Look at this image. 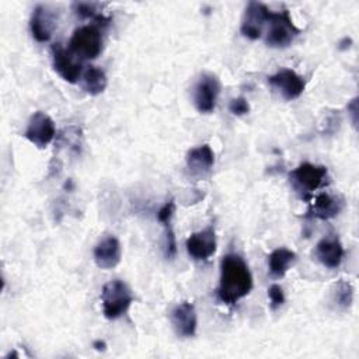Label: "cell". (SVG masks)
<instances>
[{
  "label": "cell",
  "mask_w": 359,
  "mask_h": 359,
  "mask_svg": "<svg viewBox=\"0 0 359 359\" xmlns=\"http://www.w3.org/2000/svg\"><path fill=\"white\" fill-rule=\"evenodd\" d=\"M252 289V275L244 258L238 254H226L220 262L217 297L226 304H236Z\"/></svg>",
  "instance_id": "1"
},
{
  "label": "cell",
  "mask_w": 359,
  "mask_h": 359,
  "mask_svg": "<svg viewBox=\"0 0 359 359\" xmlns=\"http://www.w3.org/2000/svg\"><path fill=\"white\" fill-rule=\"evenodd\" d=\"M133 302V293L130 287L121 279H112L102 286L101 303L104 317L108 320H116L123 316Z\"/></svg>",
  "instance_id": "2"
},
{
  "label": "cell",
  "mask_w": 359,
  "mask_h": 359,
  "mask_svg": "<svg viewBox=\"0 0 359 359\" xmlns=\"http://www.w3.org/2000/svg\"><path fill=\"white\" fill-rule=\"evenodd\" d=\"M289 182L302 199H309L314 191L327 182V167L302 163L289 172Z\"/></svg>",
  "instance_id": "3"
},
{
  "label": "cell",
  "mask_w": 359,
  "mask_h": 359,
  "mask_svg": "<svg viewBox=\"0 0 359 359\" xmlns=\"http://www.w3.org/2000/svg\"><path fill=\"white\" fill-rule=\"evenodd\" d=\"M300 29L293 24L289 10L271 11L265 43L271 48H286L297 36Z\"/></svg>",
  "instance_id": "4"
},
{
  "label": "cell",
  "mask_w": 359,
  "mask_h": 359,
  "mask_svg": "<svg viewBox=\"0 0 359 359\" xmlns=\"http://www.w3.org/2000/svg\"><path fill=\"white\" fill-rule=\"evenodd\" d=\"M102 49V35L97 25L76 28L69 41V50L81 59H95Z\"/></svg>",
  "instance_id": "5"
},
{
  "label": "cell",
  "mask_w": 359,
  "mask_h": 359,
  "mask_svg": "<svg viewBox=\"0 0 359 359\" xmlns=\"http://www.w3.org/2000/svg\"><path fill=\"white\" fill-rule=\"evenodd\" d=\"M220 94L219 79L212 73H203L196 80L192 91L195 108L201 114H209L215 109L217 97Z\"/></svg>",
  "instance_id": "6"
},
{
  "label": "cell",
  "mask_w": 359,
  "mask_h": 359,
  "mask_svg": "<svg viewBox=\"0 0 359 359\" xmlns=\"http://www.w3.org/2000/svg\"><path fill=\"white\" fill-rule=\"evenodd\" d=\"M55 135L56 129L53 119L42 111H36L31 115L24 132L25 139L41 149L46 147L53 140Z\"/></svg>",
  "instance_id": "7"
},
{
  "label": "cell",
  "mask_w": 359,
  "mask_h": 359,
  "mask_svg": "<svg viewBox=\"0 0 359 359\" xmlns=\"http://www.w3.org/2000/svg\"><path fill=\"white\" fill-rule=\"evenodd\" d=\"M271 10L259 3V1H250L245 7L240 31L248 39H259L262 36L264 28L269 21Z\"/></svg>",
  "instance_id": "8"
},
{
  "label": "cell",
  "mask_w": 359,
  "mask_h": 359,
  "mask_svg": "<svg viewBox=\"0 0 359 359\" xmlns=\"http://www.w3.org/2000/svg\"><path fill=\"white\" fill-rule=\"evenodd\" d=\"M269 86L282 95V98L292 101L304 91L306 81L292 69H280L275 74L268 77Z\"/></svg>",
  "instance_id": "9"
},
{
  "label": "cell",
  "mask_w": 359,
  "mask_h": 359,
  "mask_svg": "<svg viewBox=\"0 0 359 359\" xmlns=\"http://www.w3.org/2000/svg\"><path fill=\"white\" fill-rule=\"evenodd\" d=\"M52 65L57 74L67 83L73 84L81 79V63L74 59L73 53L69 49L60 46V43H55L52 46Z\"/></svg>",
  "instance_id": "10"
},
{
  "label": "cell",
  "mask_w": 359,
  "mask_h": 359,
  "mask_svg": "<svg viewBox=\"0 0 359 359\" xmlns=\"http://www.w3.org/2000/svg\"><path fill=\"white\" fill-rule=\"evenodd\" d=\"M170 321L178 337L181 338L194 337L198 325L195 306L189 302H182L177 304L170 313Z\"/></svg>",
  "instance_id": "11"
},
{
  "label": "cell",
  "mask_w": 359,
  "mask_h": 359,
  "mask_svg": "<svg viewBox=\"0 0 359 359\" xmlns=\"http://www.w3.org/2000/svg\"><path fill=\"white\" fill-rule=\"evenodd\" d=\"M56 27V15L55 11L48 6L38 4L31 14L29 18V31L35 41L48 42Z\"/></svg>",
  "instance_id": "12"
},
{
  "label": "cell",
  "mask_w": 359,
  "mask_h": 359,
  "mask_svg": "<svg viewBox=\"0 0 359 359\" xmlns=\"http://www.w3.org/2000/svg\"><path fill=\"white\" fill-rule=\"evenodd\" d=\"M216 245L217 243L213 227L192 233L185 243L188 254L196 261H205L210 258L216 251Z\"/></svg>",
  "instance_id": "13"
},
{
  "label": "cell",
  "mask_w": 359,
  "mask_h": 359,
  "mask_svg": "<svg viewBox=\"0 0 359 359\" xmlns=\"http://www.w3.org/2000/svg\"><path fill=\"white\" fill-rule=\"evenodd\" d=\"M94 261L101 269L115 268L121 262L122 248L121 243L115 236H107L97 243L93 251Z\"/></svg>",
  "instance_id": "14"
},
{
  "label": "cell",
  "mask_w": 359,
  "mask_h": 359,
  "mask_svg": "<svg viewBox=\"0 0 359 359\" xmlns=\"http://www.w3.org/2000/svg\"><path fill=\"white\" fill-rule=\"evenodd\" d=\"M344 208H345V198L342 195L321 192L314 196L310 212L317 219L330 220L338 216Z\"/></svg>",
  "instance_id": "15"
},
{
  "label": "cell",
  "mask_w": 359,
  "mask_h": 359,
  "mask_svg": "<svg viewBox=\"0 0 359 359\" xmlns=\"http://www.w3.org/2000/svg\"><path fill=\"white\" fill-rule=\"evenodd\" d=\"M187 167L195 177H206L215 164V153L209 144L192 147L187 153Z\"/></svg>",
  "instance_id": "16"
},
{
  "label": "cell",
  "mask_w": 359,
  "mask_h": 359,
  "mask_svg": "<svg viewBox=\"0 0 359 359\" xmlns=\"http://www.w3.org/2000/svg\"><path fill=\"white\" fill-rule=\"evenodd\" d=\"M344 247L338 237H324L316 245L317 259L327 268H338L344 258Z\"/></svg>",
  "instance_id": "17"
},
{
  "label": "cell",
  "mask_w": 359,
  "mask_h": 359,
  "mask_svg": "<svg viewBox=\"0 0 359 359\" xmlns=\"http://www.w3.org/2000/svg\"><path fill=\"white\" fill-rule=\"evenodd\" d=\"M296 259H297L296 252L289 248L280 247L273 250L268 257V268H269L271 276L283 278L289 271V268L294 265Z\"/></svg>",
  "instance_id": "18"
},
{
  "label": "cell",
  "mask_w": 359,
  "mask_h": 359,
  "mask_svg": "<svg viewBox=\"0 0 359 359\" xmlns=\"http://www.w3.org/2000/svg\"><path fill=\"white\" fill-rule=\"evenodd\" d=\"M108 79L102 69L88 66L81 74V88L90 95H98L107 88Z\"/></svg>",
  "instance_id": "19"
},
{
  "label": "cell",
  "mask_w": 359,
  "mask_h": 359,
  "mask_svg": "<svg viewBox=\"0 0 359 359\" xmlns=\"http://www.w3.org/2000/svg\"><path fill=\"white\" fill-rule=\"evenodd\" d=\"M332 303L341 310H346L353 302V286L349 280H338L332 287Z\"/></svg>",
  "instance_id": "20"
},
{
  "label": "cell",
  "mask_w": 359,
  "mask_h": 359,
  "mask_svg": "<svg viewBox=\"0 0 359 359\" xmlns=\"http://www.w3.org/2000/svg\"><path fill=\"white\" fill-rule=\"evenodd\" d=\"M72 8L74 14L80 18H95L98 21H104L105 24L109 21V18H105L102 15H97V4L90 1H74L72 4Z\"/></svg>",
  "instance_id": "21"
},
{
  "label": "cell",
  "mask_w": 359,
  "mask_h": 359,
  "mask_svg": "<svg viewBox=\"0 0 359 359\" xmlns=\"http://www.w3.org/2000/svg\"><path fill=\"white\" fill-rule=\"evenodd\" d=\"M268 297H269V302H271V309L272 310H276L278 307H280L283 303H285V293H283V289L276 285V283H272L269 287H268Z\"/></svg>",
  "instance_id": "22"
},
{
  "label": "cell",
  "mask_w": 359,
  "mask_h": 359,
  "mask_svg": "<svg viewBox=\"0 0 359 359\" xmlns=\"http://www.w3.org/2000/svg\"><path fill=\"white\" fill-rule=\"evenodd\" d=\"M229 111L236 116H241L250 112V104L244 97H236L230 101Z\"/></svg>",
  "instance_id": "23"
},
{
  "label": "cell",
  "mask_w": 359,
  "mask_h": 359,
  "mask_svg": "<svg viewBox=\"0 0 359 359\" xmlns=\"http://www.w3.org/2000/svg\"><path fill=\"white\" fill-rule=\"evenodd\" d=\"M174 212H175V203H174V199H170V201L165 202V203L160 208V210L157 212V220H158L163 226L170 224Z\"/></svg>",
  "instance_id": "24"
},
{
  "label": "cell",
  "mask_w": 359,
  "mask_h": 359,
  "mask_svg": "<svg viewBox=\"0 0 359 359\" xmlns=\"http://www.w3.org/2000/svg\"><path fill=\"white\" fill-rule=\"evenodd\" d=\"M165 257L167 258H174L177 254V241H175V234L174 230L170 224H165Z\"/></svg>",
  "instance_id": "25"
},
{
  "label": "cell",
  "mask_w": 359,
  "mask_h": 359,
  "mask_svg": "<svg viewBox=\"0 0 359 359\" xmlns=\"http://www.w3.org/2000/svg\"><path fill=\"white\" fill-rule=\"evenodd\" d=\"M348 111H351L352 123H353V126H356V122H358V119H356V114H358V98H353V100L349 102Z\"/></svg>",
  "instance_id": "26"
},
{
  "label": "cell",
  "mask_w": 359,
  "mask_h": 359,
  "mask_svg": "<svg viewBox=\"0 0 359 359\" xmlns=\"http://www.w3.org/2000/svg\"><path fill=\"white\" fill-rule=\"evenodd\" d=\"M94 348H95L97 351H104V349H105V342H104V341H95V342H94Z\"/></svg>",
  "instance_id": "27"
}]
</instances>
